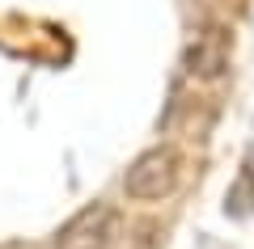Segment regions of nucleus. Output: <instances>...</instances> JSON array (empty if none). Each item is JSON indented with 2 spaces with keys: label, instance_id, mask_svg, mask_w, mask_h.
<instances>
[{
  "label": "nucleus",
  "instance_id": "1",
  "mask_svg": "<svg viewBox=\"0 0 254 249\" xmlns=\"http://www.w3.org/2000/svg\"><path fill=\"white\" fill-rule=\"evenodd\" d=\"M178 178H182V160L174 148H148L140 152L123 173V195L131 203H161L178 190Z\"/></svg>",
  "mask_w": 254,
  "mask_h": 249
},
{
  "label": "nucleus",
  "instance_id": "2",
  "mask_svg": "<svg viewBox=\"0 0 254 249\" xmlns=\"http://www.w3.org/2000/svg\"><path fill=\"white\" fill-rule=\"evenodd\" d=\"M115 228H119L115 207L93 203V207H85V211H76L72 220L60 228L55 249H106L110 241H115Z\"/></svg>",
  "mask_w": 254,
  "mask_h": 249
},
{
  "label": "nucleus",
  "instance_id": "3",
  "mask_svg": "<svg viewBox=\"0 0 254 249\" xmlns=\"http://www.w3.org/2000/svg\"><path fill=\"white\" fill-rule=\"evenodd\" d=\"M182 68L190 72V76L199 80H220L229 68V38L225 30H203V34H195L187 43V51H182Z\"/></svg>",
  "mask_w": 254,
  "mask_h": 249
}]
</instances>
